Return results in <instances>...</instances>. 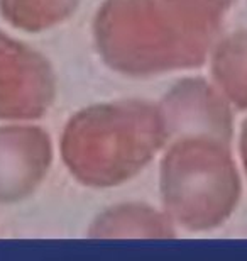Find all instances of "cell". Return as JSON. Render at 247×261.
Here are the masks:
<instances>
[{
  "instance_id": "cell-3",
  "label": "cell",
  "mask_w": 247,
  "mask_h": 261,
  "mask_svg": "<svg viewBox=\"0 0 247 261\" xmlns=\"http://www.w3.org/2000/svg\"><path fill=\"white\" fill-rule=\"evenodd\" d=\"M78 0H0L2 14L26 31H43L65 21Z\"/></svg>"
},
{
  "instance_id": "cell-1",
  "label": "cell",
  "mask_w": 247,
  "mask_h": 261,
  "mask_svg": "<svg viewBox=\"0 0 247 261\" xmlns=\"http://www.w3.org/2000/svg\"><path fill=\"white\" fill-rule=\"evenodd\" d=\"M105 63L125 75H154L190 63L186 21L166 0H105L95 19Z\"/></svg>"
},
{
  "instance_id": "cell-2",
  "label": "cell",
  "mask_w": 247,
  "mask_h": 261,
  "mask_svg": "<svg viewBox=\"0 0 247 261\" xmlns=\"http://www.w3.org/2000/svg\"><path fill=\"white\" fill-rule=\"evenodd\" d=\"M55 99V75L39 53L0 33V117H36Z\"/></svg>"
}]
</instances>
